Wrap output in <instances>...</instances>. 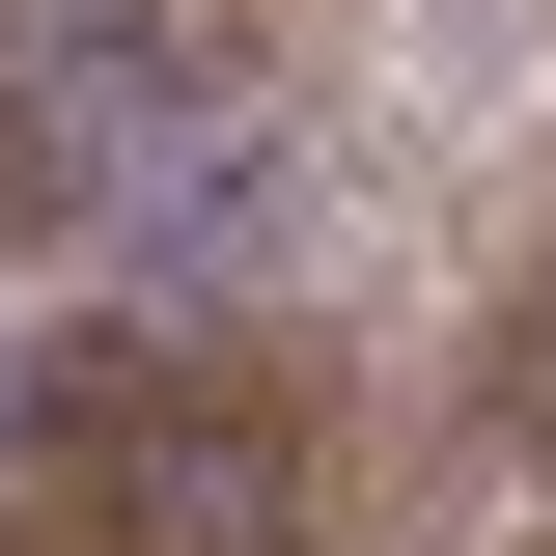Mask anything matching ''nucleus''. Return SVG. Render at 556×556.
Returning a JSON list of instances; mask_svg holds the SVG:
<instances>
[]
</instances>
